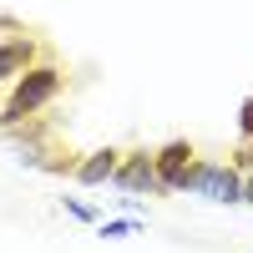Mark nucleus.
Listing matches in <instances>:
<instances>
[{
	"mask_svg": "<svg viewBox=\"0 0 253 253\" xmlns=\"http://www.w3.org/2000/svg\"><path fill=\"white\" fill-rule=\"evenodd\" d=\"M122 193H157L162 177H157V152H126V162L117 167L112 177Z\"/></svg>",
	"mask_w": 253,
	"mask_h": 253,
	"instance_id": "20e7f679",
	"label": "nucleus"
},
{
	"mask_svg": "<svg viewBox=\"0 0 253 253\" xmlns=\"http://www.w3.org/2000/svg\"><path fill=\"white\" fill-rule=\"evenodd\" d=\"M187 193H198L208 203H243V167L233 162H198L193 177H187Z\"/></svg>",
	"mask_w": 253,
	"mask_h": 253,
	"instance_id": "f03ea898",
	"label": "nucleus"
},
{
	"mask_svg": "<svg viewBox=\"0 0 253 253\" xmlns=\"http://www.w3.org/2000/svg\"><path fill=\"white\" fill-rule=\"evenodd\" d=\"M238 132H243V142H253V96L238 101Z\"/></svg>",
	"mask_w": 253,
	"mask_h": 253,
	"instance_id": "1a4fd4ad",
	"label": "nucleus"
},
{
	"mask_svg": "<svg viewBox=\"0 0 253 253\" xmlns=\"http://www.w3.org/2000/svg\"><path fill=\"white\" fill-rule=\"evenodd\" d=\"M0 112H5V107H0Z\"/></svg>",
	"mask_w": 253,
	"mask_h": 253,
	"instance_id": "9b49d317",
	"label": "nucleus"
},
{
	"mask_svg": "<svg viewBox=\"0 0 253 253\" xmlns=\"http://www.w3.org/2000/svg\"><path fill=\"white\" fill-rule=\"evenodd\" d=\"M122 157L126 152H117V147H96V152H86V162H76V182H86V187L112 182L117 167H122Z\"/></svg>",
	"mask_w": 253,
	"mask_h": 253,
	"instance_id": "39448f33",
	"label": "nucleus"
},
{
	"mask_svg": "<svg viewBox=\"0 0 253 253\" xmlns=\"http://www.w3.org/2000/svg\"><path fill=\"white\" fill-rule=\"evenodd\" d=\"M61 203H66V213H71V218H81V223H96V218H101L96 208H91V203H81V198H61Z\"/></svg>",
	"mask_w": 253,
	"mask_h": 253,
	"instance_id": "6e6552de",
	"label": "nucleus"
},
{
	"mask_svg": "<svg viewBox=\"0 0 253 253\" xmlns=\"http://www.w3.org/2000/svg\"><path fill=\"white\" fill-rule=\"evenodd\" d=\"M61 86H66V76H61L56 66H31V71H20V81H15V91H10V101H5V112H0V122L5 126H20L26 117H36L41 107H51V101L61 96Z\"/></svg>",
	"mask_w": 253,
	"mask_h": 253,
	"instance_id": "f257e3e1",
	"label": "nucleus"
},
{
	"mask_svg": "<svg viewBox=\"0 0 253 253\" xmlns=\"http://www.w3.org/2000/svg\"><path fill=\"white\" fill-rule=\"evenodd\" d=\"M193 167H198V147L193 142H167V147H157V177H162L167 193H187Z\"/></svg>",
	"mask_w": 253,
	"mask_h": 253,
	"instance_id": "7ed1b4c3",
	"label": "nucleus"
},
{
	"mask_svg": "<svg viewBox=\"0 0 253 253\" xmlns=\"http://www.w3.org/2000/svg\"><path fill=\"white\" fill-rule=\"evenodd\" d=\"M36 66V41L31 36H10V41H0V81H10L20 71H31Z\"/></svg>",
	"mask_w": 253,
	"mask_h": 253,
	"instance_id": "423d86ee",
	"label": "nucleus"
},
{
	"mask_svg": "<svg viewBox=\"0 0 253 253\" xmlns=\"http://www.w3.org/2000/svg\"><path fill=\"white\" fill-rule=\"evenodd\" d=\"M137 218H112V223H101V238H126V233H137Z\"/></svg>",
	"mask_w": 253,
	"mask_h": 253,
	"instance_id": "0eeeda50",
	"label": "nucleus"
},
{
	"mask_svg": "<svg viewBox=\"0 0 253 253\" xmlns=\"http://www.w3.org/2000/svg\"><path fill=\"white\" fill-rule=\"evenodd\" d=\"M243 203H253V177H243Z\"/></svg>",
	"mask_w": 253,
	"mask_h": 253,
	"instance_id": "9d476101",
	"label": "nucleus"
}]
</instances>
